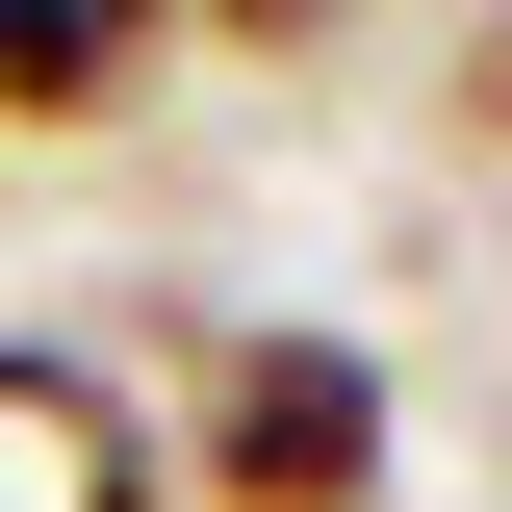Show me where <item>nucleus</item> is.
I'll use <instances>...</instances> for the list:
<instances>
[{"instance_id":"1","label":"nucleus","mask_w":512,"mask_h":512,"mask_svg":"<svg viewBox=\"0 0 512 512\" xmlns=\"http://www.w3.org/2000/svg\"><path fill=\"white\" fill-rule=\"evenodd\" d=\"M205 512H384V359L359 333H205Z\"/></svg>"},{"instance_id":"2","label":"nucleus","mask_w":512,"mask_h":512,"mask_svg":"<svg viewBox=\"0 0 512 512\" xmlns=\"http://www.w3.org/2000/svg\"><path fill=\"white\" fill-rule=\"evenodd\" d=\"M0 512H180V436H154L103 359L0 333Z\"/></svg>"},{"instance_id":"3","label":"nucleus","mask_w":512,"mask_h":512,"mask_svg":"<svg viewBox=\"0 0 512 512\" xmlns=\"http://www.w3.org/2000/svg\"><path fill=\"white\" fill-rule=\"evenodd\" d=\"M180 0H0V128H128Z\"/></svg>"},{"instance_id":"4","label":"nucleus","mask_w":512,"mask_h":512,"mask_svg":"<svg viewBox=\"0 0 512 512\" xmlns=\"http://www.w3.org/2000/svg\"><path fill=\"white\" fill-rule=\"evenodd\" d=\"M461 128H512V0H487V26H461Z\"/></svg>"},{"instance_id":"5","label":"nucleus","mask_w":512,"mask_h":512,"mask_svg":"<svg viewBox=\"0 0 512 512\" xmlns=\"http://www.w3.org/2000/svg\"><path fill=\"white\" fill-rule=\"evenodd\" d=\"M205 26H231V52H308V26H333V0H205Z\"/></svg>"}]
</instances>
